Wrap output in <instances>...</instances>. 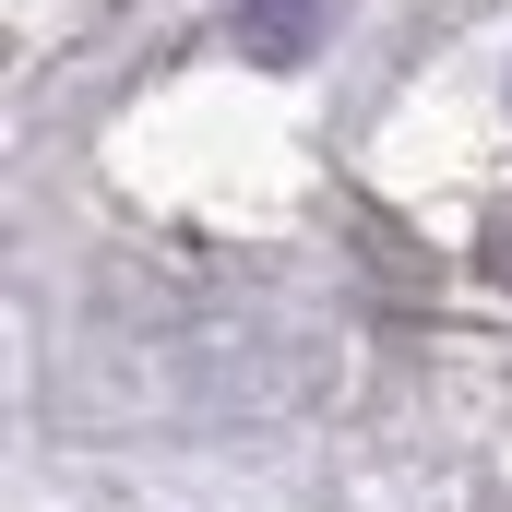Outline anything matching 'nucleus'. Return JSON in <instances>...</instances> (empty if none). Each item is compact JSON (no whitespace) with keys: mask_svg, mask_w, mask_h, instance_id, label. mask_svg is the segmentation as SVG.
<instances>
[{"mask_svg":"<svg viewBox=\"0 0 512 512\" xmlns=\"http://www.w3.org/2000/svg\"><path fill=\"white\" fill-rule=\"evenodd\" d=\"M334 12H346V0H239V48H251V72H310L322 36H334Z\"/></svg>","mask_w":512,"mask_h":512,"instance_id":"f257e3e1","label":"nucleus"},{"mask_svg":"<svg viewBox=\"0 0 512 512\" xmlns=\"http://www.w3.org/2000/svg\"><path fill=\"white\" fill-rule=\"evenodd\" d=\"M477 262H489V274H501V286H512V203H501V215H489V227H477Z\"/></svg>","mask_w":512,"mask_h":512,"instance_id":"f03ea898","label":"nucleus"}]
</instances>
